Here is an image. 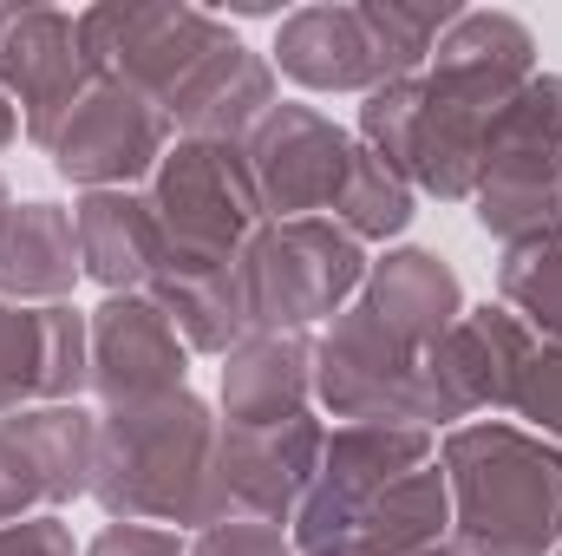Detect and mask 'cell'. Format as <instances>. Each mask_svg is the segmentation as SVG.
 <instances>
[{
    "label": "cell",
    "mask_w": 562,
    "mask_h": 556,
    "mask_svg": "<svg viewBox=\"0 0 562 556\" xmlns=\"http://www.w3.org/2000/svg\"><path fill=\"white\" fill-rule=\"evenodd\" d=\"M314 400V334H249L223 354V425H281Z\"/></svg>",
    "instance_id": "603a6c76"
},
{
    "label": "cell",
    "mask_w": 562,
    "mask_h": 556,
    "mask_svg": "<svg viewBox=\"0 0 562 556\" xmlns=\"http://www.w3.org/2000/svg\"><path fill=\"white\" fill-rule=\"evenodd\" d=\"M0 556H79V544H72V524L59 511H40V518L0 524Z\"/></svg>",
    "instance_id": "4dcf8cb0"
},
{
    "label": "cell",
    "mask_w": 562,
    "mask_h": 556,
    "mask_svg": "<svg viewBox=\"0 0 562 556\" xmlns=\"http://www.w3.org/2000/svg\"><path fill=\"white\" fill-rule=\"evenodd\" d=\"M79 556H190L183 531H164V524H105Z\"/></svg>",
    "instance_id": "1f68e13d"
},
{
    "label": "cell",
    "mask_w": 562,
    "mask_h": 556,
    "mask_svg": "<svg viewBox=\"0 0 562 556\" xmlns=\"http://www.w3.org/2000/svg\"><path fill=\"white\" fill-rule=\"evenodd\" d=\"M7 210H13V190H7V177H0V223H7Z\"/></svg>",
    "instance_id": "d590c367"
},
{
    "label": "cell",
    "mask_w": 562,
    "mask_h": 556,
    "mask_svg": "<svg viewBox=\"0 0 562 556\" xmlns=\"http://www.w3.org/2000/svg\"><path fill=\"white\" fill-rule=\"evenodd\" d=\"M373 46L386 59V79H419L438 53V40L451 33V20L464 13L458 0H360Z\"/></svg>",
    "instance_id": "83f0119b"
},
{
    "label": "cell",
    "mask_w": 562,
    "mask_h": 556,
    "mask_svg": "<svg viewBox=\"0 0 562 556\" xmlns=\"http://www.w3.org/2000/svg\"><path fill=\"white\" fill-rule=\"evenodd\" d=\"M86 341H92L86 393L105 413L183 393V380H190V347H183V334L170 327V314L150 294H105L86 314Z\"/></svg>",
    "instance_id": "9a60e30c"
},
{
    "label": "cell",
    "mask_w": 562,
    "mask_h": 556,
    "mask_svg": "<svg viewBox=\"0 0 562 556\" xmlns=\"http://www.w3.org/2000/svg\"><path fill=\"white\" fill-rule=\"evenodd\" d=\"M99 413L86 407H26L0 419V524L92 498Z\"/></svg>",
    "instance_id": "4fadbf2b"
},
{
    "label": "cell",
    "mask_w": 562,
    "mask_h": 556,
    "mask_svg": "<svg viewBox=\"0 0 562 556\" xmlns=\"http://www.w3.org/2000/svg\"><path fill=\"white\" fill-rule=\"evenodd\" d=\"M223 46H236V33L216 13L177 0H112L79 13V53L92 59V79L144 92L150 105H164V119Z\"/></svg>",
    "instance_id": "8992f818"
},
{
    "label": "cell",
    "mask_w": 562,
    "mask_h": 556,
    "mask_svg": "<svg viewBox=\"0 0 562 556\" xmlns=\"http://www.w3.org/2000/svg\"><path fill=\"white\" fill-rule=\"evenodd\" d=\"M13 138H20V105H13V99L0 92V151H7Z\"/></svg>",
    "instance_id": "d6a6232c"
},
{
    "label": "cell",
    "mask_w": 562,
    "mask_h": 556,
    "mask_svg": "<svg viewBox=\"0 0 562 556\" xmlns=\"http://www.w3.org/2000/svg\"><path fill=\"white\" fill-rule=\"evenodd\" d=\"M445 537H451V491H445V471L431 458L419 471H406L400 485H386L334 544H360V551H380V556H419L431 544H445Z\"/></svg>",
    "instance_id": "d4e9b609"
},
{
    "label": "cell",
    "mask_w": 562,
    "mask_h": 556,
    "mask_svg": "<svg viewBox=\"0 0 562 556\" xmlns=\"http://www.w3.org/2000/svg\"><path fill=\"white\" fill-rule=\"evenodd\" d=\"M92 59L79 53V13L66 7H0V92L20 105V132L53 151L59 125L92 92Z\"/></svg>",
    "instance_id": "30bf717a"
},
{
    "label": "cell",
    "mask_w": 562,
    "mask_h": 556,
    "mask_svg": "<svg viewBox=\"0 0 562 556\" xmlns=\"http://www.w3.org/2000/svg\"><path fill=\"white\" fill-rule=\"evenodd\" d=\"M276 66L307 92H360L367 99L373 86H386V59L373 46L360 0H314V7L281 13Z\"/></svg>",
    "instance_id": "ac0fdd59"
},
{
    "label": "cell",
    "mask_w": 562,
    "mask_h": 556,
    "mask_svg": "<svg viewBox=\"0 0 562 556\" xmlns=\"http://www.w3.org/2000/svg\"><path fill=\"white\" fill-rule=\"evenodd\" d=\"M314 400L340 425L386 419V425H425L431 432V400H425V354L393 341L353 294L321 334H314Z\"/></svg>",
    "instance_id": "ba28073f"
},
{
    "label": "cell",
    "mask_w": 562,
    "mask_h": 556,
    "mask_svg": "<svg viewBox=\"0 0 562 556\" xmlns=\"http://www.w3.org/2000/svg\"><path fill=\"white\" fill-rule=\"evenodd\" d=\"M419 556H471V551H464V544H451V537H445V544H431V551H419Z\"/></svg>",
    "instance_id": "836d02e7"
},
{
    "label": "cell",
    "mask_w": 562,
    "mask_h": 556,
    "mask_svg": "<svg viewBox=\"0 0 562 556\" xmlns=\"http://www.w3.org/2000/svg\"><path fill=\"white\" fill-rule=\"evenodd\" d=\"M367 281V243H353L334 216L262 223L243 249L249 334H307L353 308Z\"/></svg>",
    "instance_id": "277c9868"
},
{
    "label": "cell",
    "mask_w": 562,
    "mask_h": 556,
    "mask_svg": "<svg viewBox=\"0 0 562 556\" xmlns=\"http://www.w3.org/2000/svg\"><path fill=\"white\" fill-rule=\"evenodd\" d=\"M190 556H294V537L281 524H256V518H229L190 537Z\"/></svg>",
    "instance_id": "f546056e"
},
{
    "label": "cell",
    "mask_w": 562,
    "mask_h": 556,
    "mask_svg": "<svg viewBox=\"0 0 562 556\" xmlns=\"http://www.w3.org/2000/svg\"><path fill=\"white\" fill-rule=\"evenodd\" d=\"M321 419H281V425H223L216 438V524L256 518V524H294V511L314 491L321 471Z\"/></svg>",
    "instance_id": "7c38bea8"
},
{
    "label": "cell",
    "mask_w": 562,
    "mask_h": 556,
    "mask_svg": "<svg viewBox=\"0 0 562 556\" xmlns=\"http://www.w3.org/2000/svg\"><path fill=\"white\" fill-rule=\"evenodd\" d=\"M510 413L530 419L537 438L562 445V341H537L524 374H517V393H510Z\"/></svg>",
    "instance_id": "f1b7e54d"
},
{
    "label": "cell",
    "mask_w": 562,
    "mask_h": 556,
    "mask_svg": "<svg viewBox=\"0 0 562 556\" xmlns=\"http://www.w3.org/2000/svg\"><path fill=\"white\" fill-rule=\"evenodd\" d=\"M537 334L510 314V308H464L458 327L425 354V400H431V425H471L477 413L510 407L517 374L530 360Z\"/></svg>",
    "instance_id": "5bb4252c"
},
{
    "label": "cell",
    "mask_w": 562,
    "mask_h": 556,
    "mask_svg": "<svg viewBox=\"0 0 562 556\" xmlns=\"http://www.w3.org/2000/svg\"><path fill=\"white\" fill-rule=\"evenodd\" d=\"M79 263L105 294H144L164 263V223L138 190H86L72 203Z\"/></svg>",
    "instance_id": "ffe728a7"
},
{
    "label": "cell",
    "mask_w": 562,
    "mask_h": 556,
    "mask_svg": "<svg viewBox=\"0 0 562 556\" xmlns=\"http://www.w3.org/2000/svg\"><path fill=\"white\" fill-rule=\"evenodd\" d=\"M216 438H223V419L190 387L99 413L92 504L112 524L210 531L216 524Z\"/></svg>",
    "instance_id": "7a4b0ae2"
},
{
    "label": "cell",
    "mask_w": 562,
    "mask_h": 556,
    "mask_svg": "<svg viewBox=\"0 0 562 556\" xmlns=\"http://www.w3.org/2000/svg\"><path fill=\"white\" fill-rule=\"evenodd\" d=\"M557 556H562V551H557Z\"/></svg>",
    "instance_id": "8d00e7d4"
},
{
    "label": "cell",
    "mask_w": 562,
    "mask_h": 556,
    "mask_svg": "<svg viewBox=\"0 0 562 556\" xmlns=\"http://www.w3.org/2000/svg\"><path fill=\"white\" fill-rule=\"evenodd\" d=\"M314 556H380V551H360V544H334V551H314Z\"/></svg>",
    "instance_id": "e575fe53"
},
{
    "label": "cell",
    "mask_w": 562,
    "mask_h": 556,
    "mask_svg": "<svg viewBox=\"0 0 562 556\" xmlns=\"http://www.w3.org/2000/svg\"><path fill=\"white\" fill-rule=\"evenodd\" d=\"M438 458L431 432L425 425H386V419H360V425H334L327 445H321V471H314V491L307 504L294 511L288 537L294 556L327 551L386 485H400L406 471H419Z\"/></svg>",
    "instance_id": "9c48e42d"
},
{
    "label": "cell",
    "mask_w": 562,
    "mask_h": 556,
    "mask_svg": "<svg viewBox=\"0 0 562 556\" xmlns=\"http://www.w3.org/2000/svg\"><path fill=\"white\" fill-rule=\"evenodd\" d=\"M438 471L451 491V544L471 556L562 551V445L510 419H471L445 432Z\"/></svg>",
    "instance_id": "3957f363"
},
{
    "label": "cell",
    "mask_w": 562,
    "mask_h": 556,
    "mask_svg": "<svg viewBox=\"0 0 562 556\" xmlns=\"http://www.w3.org/2000/svg\"><path fill=\"white\" fill-rule=\"evenodd\" d=\"M413 203H419V190H413L393 164H380L367 144H353L347 177H340V190H334V223H340L353 243H393V236L413 230Z\"/></svg>",
    "instance_id": "484cf974"
},
{
    "label": "cell",
    "mask_w": 562,
    "mask_h": 556,
    "mask_svg": "<svg viewBox=\"0 0 562 556\" xmlns=\"http://www.w3.org/2000/svg\"><path fill=\"white\" fill-rule=\"evenodd\" d=\"M360 308L393 334L406 341L413 354H431L458 314H464V288H458V269L438 256V249H386L380 263H367V281H360Z\"/></svg>",
    "instance_id": "d6986e66"
},
{
    "label": "cell",
    "mask_w": 562,
    "mask_h": 556,
    "mask_svg": "<svg viewBox=\"0 0 562 556\" xmlns=\"http://www.w3.org/2000/svg\"><path fill=\"white\" fill-rule=\"evenodd\" d=\"M243 151H249V170L262 190V216L288 223V216H327L334 210L353 138L334 119H321L314 105H276Z\"/></svg>",
    "instance_id": "2e32d148"
},
{
    "label": "cell",
    "mask_w": 562,
    "mask_h": 556,
    "mask_svg": "<svg viewBox=\"0 0 562 556\" xmlns=\"http://www.w3.org/2000/svg\"><path fill=\"white\" fill-rule=\"evenodd\" d=\"M537 79V40L517 13L464 7L419 73L406 184L438 203H471L484 177V144L504 105Z\"/></svg>",
    "instance_id": "6da1fadb"
},
{
    "label": "cell",
    "mask_w": 562,
    "mask_h": 556,
    "mask_svg": "<svg viewBox=\"0 0 562 556\" xmlns=\"http://www.w3.org/2000/svg\"><path fill=\"white\" fill-rule=\"evenodd\" d=\"M170 144H177V125L164 119V105H150L132 86L99 79L79 99V112L59 125V138H53L46 157L79 190H138V184L157 177Z\"/></svg>",
    "instance_id": "8fae6325"
},
{
    "label": "cell",
    "mask_w": 562,
    "mask_h": 556,
    "mask_svg": "<svg viewBox=\"0 0 562 556\" xmlns=\"http://www.w3.org/2000/svg\"><path fill=\"white\" fill-rule=\"evenodd\" d=\"M276 59H262V53H249L243 40L236 46H223L190 86H183V99L170 105V125H177V138H216V144H249L256 138V125L276 112Z\"/></svg>",
    "instance_id": "7402d4cb"
},
{
    "label": "cell",
    "mask_w": 562,
    "mask_h": 556,
    "mask_svg": "<svg viewBox=\"0 0 562 556\" xmlns=\"http://www.w3.org/2000/svg\"><path fill=\"white\" fill-rule=\"evenodd\" d=\"M497 294L537 341H562V223L524 243H504Z\"/></svg>",
    "instance_id": "4316f807"
},
{
    "label": "cell",
    "mask_w": 562,
    "mask_h": 556,
    "mask_svg": "<svg viewBox=\"0 0 562 556\" xmlns=\"http://www.w3.org/2000/svg\"><path fill=\"white\" fill-rule=\"evenodd\" d=\"M144 197H150V210L164 223V263L229 269V263H243L249 236L269 223L243 144L177 138L164 151Z\"/></svg>",
    "instance_id": "5b68a950"
},
{
    "label": "cell",
    "mask_w": 562,
    "mask_h": 556,
    "mask_svg": "<svg viewBox=\"0 0 562 556\" xmlns=\"http://www.w3.org/2000/svg\"><path fill=\"white\" fill-rule=\"evenodd\" d=\"M86 276L79 263V230L66 203H13L0 223V301L20 308H59L72 301V281Z\"/></svg>",
    "instance_id": "44dd1931"
},
{
    "label": "cell",
    "mask_w": 562,
    "mask_h": 556,
    "mask_svg": "<svg viewBox=\"0 0 562 556\" xmlns=\"http://www.w3.org/2000/svg\"><path fill=\"white\" fill-rule=\"evenodd\" d=\"M86 380H92V341L72 301L59 308L0 301V419L26 407H79Z\"/></svg>",
    "instance_id": "e0dca14e"
},
{
    "label": "cell",
    "mask_w": 562,
    "mask_h": 556,
    "mask_svg": "<svg viewBox=\"0 0 562 556\" xmlns=\"http://www.w3.org/2000/svg\"><path fill=\"white\" fill-rule=\"evenodd\" d=\"M170 327L183 334L190 354H229L249 341V301H243V263L229 269H196V263H157V276L144 288Z\"/></svg>",
    "instance_id": "cb8c5ba5"
},
{
    "label": "cell",
    "mask_w": 562,
    "mask_h": 556,
    "mask_svg": "<svg viewBox=\"0 0 562 556\" xmlns=\"http://www.w3.org/2000/svg\"><path fill=\"white\" fill-rule=\"evenodd\" d=\"M477 230L497 243H524L562 223V73H537L484 144L477 177Z\"/></svg>",
    "instance_id": "52a82bcc"
}]
</instances>
